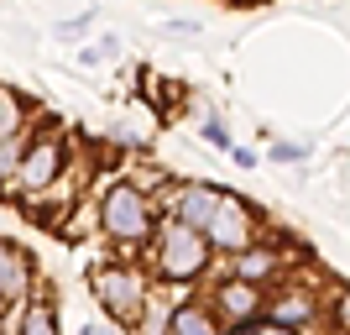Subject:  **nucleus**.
<instances>
[{
  "label": "nucleus",
  "mask_w": 350,
  "mask_h": 335,
  "mask_svg": "<svg viewBox=\"0 0 350 335\" xmlns=\"http://www.w3.org/2000/svg\"><path fill=\"white\" fill-rule=\"evenodd\" d=\"M204 262H209V236L204 231H193V225H183V220H167L162 225V236H157V267H162V277H193V273H204Z\"/></svg>",
  "instance_id": "1"
},
{
  "label": "nucleus",
  "mask_w": 350,
  "mask_h": 335,
  "mask_svg": "<svg viewBox=\"0 0 350 335\" xmlns=\"http://www.w3.org/2000/svg\"><path fill=\"white\" fill-rule=\"evenodd\" d=\"M94 293H100V304L110 309L120 325H136L142 309H146V288H142V277H136L131 267H100V273H94Z\"/></svg>",
  "instance_id": "2"
},
{
  "label": "nucleus",
  "mask_w": 350,
  "mask_h": 335,
  "mask_svg": "<svg viewBox=\"0 0 350 335\" xmlns=\"http://www.w3.org/2000/svg\"><path fill=\"white\" fill-rule=\"evenodd\" d=\"M100 220H105V231L116 236V241H142L146 225H152V215H146V199L131 189V184H116V189L105 194Z\"/></svg>",
  "instance_id": "3"
},
{
  "label": "nucleus",
  "mask_w": 350,
  "mask_h": 335,
  "mask_svg": "<svg viewBox=\"0 0 350 335\" xmlns=\"http://www.w3.org/2000/svg\"><path fill=\"white\" fill-rule=\"evenodd\" d=\"M58 168H63V147L53 142V136H42L37 147H27V152H21L11 184H16V189H27V194H37V189H47V184L58 178Z\"/></svg>",
  "instance_id": "4"
},
{
  "label": "nucleus",
  "mask_w": 350,
  "mask_h": 335,
  "mask_svg": "<svg viewBox=\"0 0 350 335\" xmlns=\"http://www.w3.org/2000/svg\"><path fill=\"white\" fill-rule=\"evenodd\" d=\"M204 236L215 241V247H246V236H251V210L241 199H230V194H219L215 204V215H209Z\"/></svg>",
  "instance_id": "5"
},
{
  "label": "nucleus",
  "mask_w": 350,
  "mask_h": 335,
  "mask_svg": "<svg viewBox=\"0 0 350 335\" xmlns=\"http://www.w3.org/2000/svg\"><path fill=\"white\" fill-rule=\"evenodd\" d=\"M27 283H31L27 257L11 241H0V299H27Z\"/></svg>",
  "instance_id": "6"
},
{
  "label": "nucleus",
  "mask_w": 350,
  "mask_h": 335,
  "mask_svg": "<svg viewBox=\"0 0 350 335\" xmlns=\"http://www.w3.org/2000/svg\"><path fill=\"white\" fill-rule=\"evenodd\" d=\"M215 204H219V194H215V189H199V184H193V189H183V194H178L173 215L183 220V225H193V231H204V225H209V215H215Z\"/></svg>",
  "instance_id": "7"
},
{
  "label": "nucleus",
  "mask_w": 350,
  "mask_h": 335,
  "mask_svg": "<svg viewBox=\"0 0 350 335\" xmlns=\"http://www.w3.org/2000/svg\"><path fill=\"white\" fill-rule=\"evenodd\" d=\"M167 335H219V320L204 314L199 304H183L173 320H167Z\"/></svg>",
  "instance_id": "8"
},
{
  "label": "nucleus",
  "mask_w": 350,
  "mask_h": 335,
  "mask_svg": "<svg viewBox=\"0 0 350 335\" xmlns=\"http://www.w3.org/2000/svg\"><path fill=\"white\" fill-rule=\"evenodd\" d=\"M256 304H262V299H256V288H251V283H225V288H219V309H225L230 320H251V314H256Z\"/></svg>",
  "instance_id": "9"
},
{
  "label": "nucleus",
  "mask_w": 350,
  "mask_h": 335,
  "mask_svg": "<svg viewBox=\"0 0 350 335\" xmlns=\"http://www.w3.org/2000/svg\"><path fill=\"white\" fill-rule=\"evenodd\" d=\"M308 314H314V304H308L304 293H282L278 304H272V320L278 325H304Z\"/></svg>",
  "instance_id": "10"
},
{
  "label": "nucleus",
  "mask_w": 350,
  "mask_h": 335,
  "mask_svg": "<svg viewBox=\"0 0 350 335\" xmlns=\"http://www.w3.org/2000/svg\"><path fill=\"white\" fill-rule=\"evenodd\" d=\"M21 335H58V325H53V309H47V304L27 309V320H21Z\"/></svg>",
  "instance_id": "11"
},
{
  "label": "nucleus",
  "mask_w": 350,
  "mask_h": 335,
  "mask_svg": "<svg viewBox=\"0 0 350 335\" xmlns=\"http://www.w3.org/2000/svg\"><path fill=\"white\" fill-rule=\"evenodd\" d=\"M21 152H27V147H21V136H16V132H5V136H0V178H11V173H16Z\"/></svg>",
  "instance_id": "12"
},
{
  "label": "nucleus",
  "mask_w": 350,
  "mask_h": 335,
  "mask_svg": "<svg viewBox=\"0 0 350 335\" xmlns=\"http://www.w3.org/2000/svg\"><path fill=\"white\" fill-rule=\"evenodd\" d=\"M272 262H278L272 251H246V257H241V262H235V267H241V277H246V283H251V277L272 273Z\"/></svg>",
  "instance_id": "13"
},
{
  "label": "nucleus",
  "mask_w": 350,
  "mask_h": 335,
  "mask_svg": "<svg viewBox=\"0 0 350 335\" xmlns=\"http://www.w3.org/2000/svg\"><path fill=\"white\" fill-rule=\"evenodd\" d=\"M5 132H21V110H16V100L0 89V136Z\"/></svg>",
  "instance_id": "14"
},
{
  "label": "nucleus",
  "mask_w": 350,
  "mask_h": 335,
  "mask_svg": "<svg viewBox=\"0 0 350 335\" xmlns=\"http://www.w3.org/2000/svg\"><path fill=\"white\" fill-rule=\"evenodd\" d=\"M335 314H340V325L350 330V293H340V304H335Z\"/></svg>",
  "instance_id": "15"
},
{
  "label": "nucleus",
  "mask_w": 350,
  "mask_h": 335,
  "mask_svg": "<svg viewBox=\"0 0 350 335\" xmlns=\"http://www.w3.org/2000/svg\"><path fill=\"white\" fill-rule=\"evenodd\" d=\"M256 335H298V330H288V325H262Z\"/></svg>",
  "instance_id": "16"
},
{
  "label": "nucleus",
  "mask_w": 350,
  "mask_h": 335,
  "mask_svg": "<svg viewBox=\"0 0 350 335\" xmlns=\"http://www.w3.org/2000/svg\"><path fill=\"white\" fill-rule=\"evenodd\" d=\"M146 335H167V330H162V325H152V330H146Z\"/></svg>",
  "instance_id": "17"
}]
</instances>
